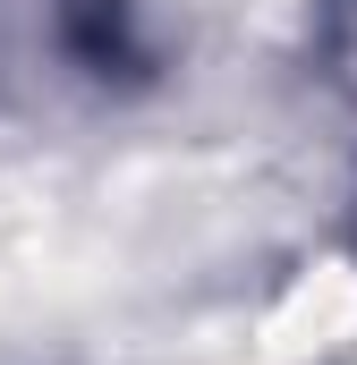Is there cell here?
<instances>
[{"label": "cell", "mask_w": 357, "mask_h": 365, "mask_svg": "<svg viewBox=\"0 0 357 365\" xmlns=\"http://www.w3.org/2000/svg\"><path fill=\"white\" fill-rule=\"evenodd\" d=\"M51 43L94 93L162 86V43L145 26V0H51Z\"/></svg>", "instance_id": "6da1fadb"}]
</instances>
